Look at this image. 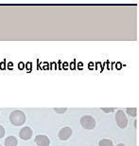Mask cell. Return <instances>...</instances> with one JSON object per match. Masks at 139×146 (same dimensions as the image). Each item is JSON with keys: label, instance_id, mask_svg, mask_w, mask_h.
<instances>
[{"label": "cell", "instance_id": "52a82bcc", "mask_svg": "<svg viewBox=\"0 0 139 146\" xmlns=\"http://www.w3.org/2000/svg\"><path fill=\"white\" fill-rule=\"evenodd\" d=\"M17 143H18V141H17L15 137L13 136L8 137L5 139V146H17Z\"/></svg>", "mask_w": 139, "mask_h": 146}, {"label": "cell", "instance_id": "8fae6325", "mask_svg": "<svg viewBox=\"0 0 139 146\" xmlns=\"http://www.w3.org/2000/svg\"><path fill=\"white\" fill-rule=\"evenodd\" d=\"M4 136H5V129H4V127L0 124V139H2Z\"/></svg>", "mask_w": 139, "mask_h": 146}, {"label": "cell", "instance_id": "30bf717a", "mask_svg": "<svg viewBox=\"0 0 139 146\" xmlns=\"http://www.w3.org/2000/svg\"><path fill=\"white\" fill-rule=\"evenodd\" d=\"M67 110V108H54V111L59 114H62V113H65V111Z\"/></svg>", "mask_w": 139, "mask_h": 146}, {"label": "cell", "instance_id": "4fadbf2b", "mask_svg": "<svg viewBox=\"0 0 139 146\" xmlns=\"http://www.w3.org/2000/svg\"><path fill=\"white\" fill-rule=\"evenodd\" d=\"M117 146H126V145H125V144H123V143H119Z\"/></svg>", "mask_w": 139, "mask_h": 146}, {"label": "cell", "instance_id": "5b68a950", "mask_svg": "<svg viewBox=\"0 0 139 146\" xmlns=\"http://www.w3.org/2000/svg\"><path fill=\"white\" fill-rule=\"evenodd\" d=\"M72 135V129L70 127H63V129H61V131L59 132V139L61 141H67L69 139V138Z\"/></svg>", "mask_w": 139, "mask_h": 146}, {"label": "cell", "instance_id": "277c9868", "mask_svg": "<svg viewBox=\"0 0 139 146\" xmlns=\"http://www.w3.org/2000/svg\"><path fill=\"white\" fill-rule=\"evenodd\" d=\"M32 129L28 126H25L23 127L19 132V137L24 141H28L30 139L31 137H32Z\"/></svg>", "mask_w": 139, "mask_h": 146}, {"label": "cell", "instance_id": "7c38bea8", "mask_svg": "<svg viewBox=\"0 0 139 146\" xmlns=\"http://www.w3.org/2000/svg\"><path fill=\"white\" fill-rule=\"evenodd\" d=\"M101 110L104 111V112L109 113V112H113V111L115 110V108H101Z\"/></svg>", "mask_w": 139, "mask_h": 146}, {"label": "cell", "instance_id": "8992f818", "mask_svg": "<svg viewBox=\"0 0 139 146\" xmlns=\"http://www.w3.org/2000/svg\"><path fill=\"white\" fill-rule=\"evenodd\" d=\"M34 141H35V143L38 146H49L50 145V141H49V139L45 135L36 136Z\"/></svg>", "mask_w": 139, "mask_h": 146}, {"label": "cell", "instance_id": "3957f363", "mask_svg": "<svg viewBox=\"0 0 139 146\" xmlns=\"http://www.w3.org/2000/svg\"><path fill=\"white\" fill-rule=\"evenodd\" d=\"M115 121L120 128H126L128 126V119H127L126 114L122 110H118L115 114Z\"/></svg>", "mask_w": 139, "mask_h": 146}, {"label": "cell", "instance_id": "7a4b0ae2", "mask_svg": "<svg viewBox=\"0 0 139 146\" xmlns=\"http://www.w3.org/2000/svg\"><path fill=\"white\" fill-rule=\"evenodd\" d=\"M80 125H82L84 129L92 130V129H94L96 126V121L92 116H89V115L83 116L80 118Z\"/></svg>", "mask_w": 139, "mask_h": 146}, {"label": "cell", "instance_id": "9c48e42d", "mask_svg": "<svg viewBox=\"0 0 139 146\" xmlns=\"http://www.w3.org/2000/svg\"><path fill=\"white\" fill-rule=\"evenodd\" d=\"M127 113L131 117H136L137 116V109L136 108H127Z\"/></svg>", "mask_w": 139, "mask_h": 146}, {"label": "cell", "instance_id": "6da1fadb", "mask_svg": "<svg viewBox=\"0 0 139 146\" xmlns=\"http://www.w3.org/2000/svg\"><path fill=\"white\" fill-rule=\"evenodd\" d=\"M10 121L15 126H21L25 123L26 121V116L24 112L20 110H14L11 113L10 115Z\"/></svg>", "mask_w": 139, "mask_h": 146}, {"label": "cell", "instance_id": "ba28073f", "mask_svg": "<svg viewBox=\"0 0 139 146\" xmlns=\"http://www.w3.org/2000/svg\"><path fill=\"white\" fill-rule=\"evenodd\" d=\"M98 146H114V143H113V141H111V139H101V141H99Z\"/></svg>", "mask_w": 139, "mask_h": 146}, {"label": "cell", "instance_id": "5bb4252c", "mask_svg": "<svg viewBox=\"0 0 139 146\" xmlns=\"http://www.w3.org/2000/svg\"><path fill=\"white\" fill-rule=\"evenodd\" d=\"M0 146H1V145H0Z\"/></svg>", "mask_w": 139, "mask_h": 146}]
</instances>
